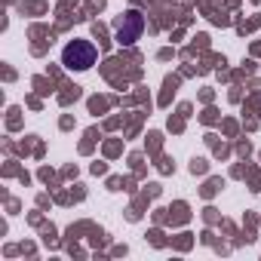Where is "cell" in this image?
Instances as JSON below:
<instances>
[{"mask_svg": "<svg viewBox=\"0 0 261 261\" xmlns=\"http://www.w3.org/2000/svg\"><path fill=\"white\" fill-rule=\"evenodd\" d=\"M139 34H142V16L139 13H126L117 22V40L120 43H133V40H139Z\"/></svg>", "mask_w": 261, "mask_h": 261, "instance_id": "7a4b0ae2", "label": "cell"}, {"mask_svg": "<svg viewBox=\"0 0 261 261\" xmlns=\"http://www.w3.org/2000/svg\"><path fill=\"white\" fill-rule=\"evenodd\" d=\"M62 62H65V68H71V71H74V68H77V71H86V68L95 65V46H92L89 40H74V43L65 46Z\"/></svg>", "mask_w": 261, "mask_h": 261, "instance_id": "6da1fadb", "label": "cell"}]
</instances>
